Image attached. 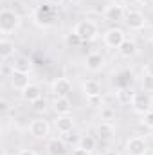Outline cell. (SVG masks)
Here are the masks:
<instances>
[{
  "label": "cell",
  "mask_w": 153,
  "mask_h": 155,
  "mask_svg": "<svg viewBox=\"0 0 153 155\" xmlns=\"http://www.w3.org/2000/svg\"><path fill=\"white\" fill-rule=\"evenodd\" d=\"M139 4H142V5H148V4H151L153 0H137Z\"/></svg>",
  "instance_id": "cell-34"
},
{
  "label": "cell",
  "mask_w": 153,
  "mask_h": 155,
  "mask_svg": "<svg viewBox=\"0 0 153 155\" xmlns=\"http://www.w3.org/2000/svg\"><path fill=\"white\" fill-rule=\"evenodd\" d=\"M0 108H2V112H5V110L9 108V107H7V101H5V99H2V101H0Z\"/></svg>",
  "instance_id": "cell-33"
},
{
  "label": "cell",
  "mask_w": 153,
  "mask_h": 155,
  "mask_svg": "<svg viewBox=\"0 0 153 155\" xmlns=\"http://www.w3.org/2000/svg\"><path fill=\"white\" fill-rule=\"evenodd\" d=\"M50 108L56 116H69L72 112V103L69 97H54L50 103Z\"/></svg>",
  "instance_id": "cell-14"
},
{
  "label": "cell",
  "mask_w": 153,
  "mask_h": 155,
  "mask_svg": "<svg viewBox=\"0 0 153 155\" xmlns=\"http://www.w3.org/2000/svg\"><path fill=\"white\" fill-rule=\"evenodd\" d=\"M70 92H72V83L69 78H56L50 83V94L54 97H69Z\"/></svg>",
  "instance_id": "cell-6"
},
{
  "label": "cell",
  "mask_w": 153,
  "mask_h": 155,
  "mask_svg": "<svg viewBox=\"0 0 153 155\" xmlns=\"http://www.w3.org/2000/svg\"><path fill=\"white\" fill-rule=\"evenodd\" d=\"M49 132H50V126L43 117H38V119L31 121V124H29V134L34 139H47Z\"/></svg>",
  "instance_id": "cell-9"
},
{
  "label": "cell",
  "mask_w": 153,
  "mask_h": 155,
  "mask_svg": "<svg viewBox=\"0 0 153 155\" xmlns=\"http://www.w3.org/2000/svg\"><path fill=\"white\" fill-rule=\"evenodd\" d=\"M96 135H97V139H99L101 143H110V141H114V137H115L114 124L101 121V123L97 124V128H96Z\"/></svg>",
  "instance_id": "cell-13"
},
{
  "label": "cell",
  "mask_w": 153,
  "mask_h": 155,
  "mask_svg": "<svg viewBox=\"0 0 153 155\" xmlns=\"http://www.w3.org/2000/svg\"><path fill=\"white\" fill-rule=\"evenodd\" d=\"M132 108H133V112H137V114H146V112H150L153 110V99L151 96L148 94V92H133V96H132Z\"/></svg>",
  "instance_id": "cell-3"
},
{
  "label": "cell",
  "mask_w": 153,
  "mask_h": 155,
  "mask_svg": "<svg viewBox=\"0 0 153 155\" xmlns=\"http://www.w3.org/2000/svg\"><path fill=\"white\" fill-rule=\"evenodd\" d=\"M106 155H119V153H117L115 150H110V152H108V153H106Z\"/></svg>",
  "instance_id": "cell-36"
},
{
  "label": "cell",
  "mask_w": 153,
  "mask_h": 155,
  "mask_svg": "<svg viewBox=\"0 0 153 155\" xmlns=\"http://www.w3.org/2000/svg\"><path fill=\"white\" fill-rule=\"evenodd\" d=\"M96 144H97V141H96L94 135H81V137H79V148L86 150L88 153H90L92 150H96Z\"/></svg>",
  "instance_id": "cell-22"
},
{
  "label": "cell",
  "mask_w": 153,
  "mask_h": 155,
  "mask_svg": "<svg viewBox=\"0 0 153 155\" xmlns=\"http://www.w3.org/2000/svg\"><path fill=\"white\" fill-rule=\"evenodd\" d=\"M115 108L112 107H101V110H99V117H101V121H105V123H112L115 119Z\"/></svg>",
  "instance_id": "cell-23"
},
{
  "label": "cell",
  "mask_w": 153,
  "mask_h": 155,
  "mask_svg": "<svg viewBox=\"0 0 153 155\" xmlns=\"http://www.w3.org/2000/svg\"><path fill=\"white\" fill-rule=\"evenodd\" d=\"M141 124L146 126V128H150V130H153V110H150V112H146V114L141 116Z\"/></svg>",
  "instance_id": "cell-25"
},
{
  "label": "cell",
  "mask_w": 153,
  "mask_h": 155,
  "mask_svg": "<svg viewBox=\"0 0 153 155\" xmlns=\"http://www.w3.org/2000/svg\"><path fill=\"white\" fill-rule=\"evenodd\" d=\"M45 152H47V155H67V144H65L63 139L52 137V139L47 141Z\"/></svg>",
  "instance_id": "cell-15"
},
{
  "label": "cell",
  "mask_w": 153,
  "mask_h": 155,
  "mask_svg": "<svg viewBox=\"0 0 153 155\" xmlns=\"http://www.w3.org/2000/svg\"><path fill=\"white\" fill-rule=\"evenodd\" d=\"M63 2H65V0H47V4H49V5H54V7H56V5H61Z\"/></svg>",
  "instance_id": "cell-31"
},
{
  "label": "cell",
  "mask_w": 153,
  "mask_h": 155,
  "mask_svg": "<svg viewBox=\"0 0 153 155\" xmlns=\"http://www.w3.org/2000/svg\"><path fill=\"white\" fill-rule=\"evenodd\" d=\"M33 108H34V112H45V110H47V103H45V99L40 97L38 101H34V103H33Z\"/></svg>",
  "instance_id": "cell-28"
},
{
  "label": "cell",
  "mask_w": 153,
  "mask_h": 155,
  "mask_svg": "<svg viewBox=\"0 0 153 155\" xmlns=\"http://www.w3.org/2000/svg\"><path fill=\"white\" fill-rule=\"evenodd\" d=\"M81 90H83V94H85L90 101H92V99H97V97L101 96V85H99V81H96V79H86V81H83Z\"/></svg>",
  "instance_id": "cell-18"
},
{
  "label": "cell",
  "mask_w": 153,
  "mask_h": 155,
  "mask_svg": "<svg viewBox=\"0 0 153 155\" xmlns=\"http://www.w3.org/2000/svg\"><path fill=\"white\" fill-rule=\"evenodd\" d=\"M74 126H76V121H74V117L70 116V114H69V116H58L56 121H54V128H56V132L61 134V135L70 134V132L74 130Z\"/></svg>",
  "instance_id": "cell-12"
},
{
  "label": "cell",
  "mask_w": 153,
  "mask_h": 155,
  "mask_svg": "<svg viewBox=\"0 0 153 155\" xmlns=\"http://www.w3.org/2000/svg\"><path fill=\"white\" fill-rule=\"evenodd\" d=\"M150 41H151V45H153V35H151V38H150Z\"/></svg>",
  "instance_id": "cell-37"
},
{
  "label": "cell",
  "mask_w": 153,
  "mask_h": 155,
  "mask_svg": "<svg viewBox=\"0 0 153 155\" xmlns=\"http://www.w3.org/2000/svg\"><path fill=\"white\" fill-rule=\"evenodd\" d=\"M13 69L15 71H22V72H29L33 69V61L27 58V56H18L15 61H13Z\"/></svg>",
  "instance_id": "cell-21"
},
{
  "label": "cell",
  "mask_w": 153,
  "mask_h": 155,
  "mask_svg": "<svg viewBox=\"0 0 153 155\" xmlns=\"http://www.w3.org/2000/svg\"><path fill=\"white\" fill-rule=\"evenodd\" d=\"M70 155H88V152H86V150H83V148H79V146H77L76 150H74V152H72V153Z\"/></svg>",
  "instance_id": "cell-30"
},
{
  "label": "cell",
  "mask_w": 153,
  "mask_h": 155,
  "mask_svg": "<svg viewBox=\"0 0 153 155\" xmlns=\"http://www.w3.org/2000/svg\"><path fill=\"white\" fill-rule=\"evenodd\" d=\"M126 40L124 36V31L119 29V27H110L103 33V43L110 49H119V45Z\"/></svg>",
  "instance_id": "cell-5"
},
{
  "label": "cell",
  "mask_w": 153,
  "mask_h": 155,
  "mask_svg": "<svg viewBox=\"0 0 153 155\" xmlns=\"http://www.w3.org/2000/svg\"><path fill=\"white\" fill-rule=\"evenodd\" d=\"M117 52H119V56H121V58L130 60V58H133V56L139 52V45H137V41H135V40L126 38L122 43H121V45H119Z\"/></svg>",
  "instance_id": "cell-16"
},
{
  "label": "cell",
  "mask_w": 153,
  "mask_h": 155,
  "mask_svg": "<svg viewBox=\"0 0 153 155\" xmlns=\"http://www.w3.org/2000/svg\"><path fill=\"white\" fill-rule=\"evenodd\" d=\"M124 16H126V11L121 4H110L105 9V20L108 22H121L124 20Z\"/></svg>",
  "instance_id": "cell-17"
},
{
  "label": "cell",
  "mask_w": 153,
  "mask_h": 155,
  "mask_svg": "<svg viewBox=\"0 0 153 155\" xmlns=\"http://www.w3.org/2000/svg\"><path fill=\"white\" fill-rule=\"evenodd\" d=\"M72 31H74L83 41H90V40L97 38V35H99V27H97V24L92 22V20H81V22H77Z\"/></svg>",
  "instance_id": "cell-2"
},
{
  "label": "cell",
  "mask_w": 153,
  "mask_h": 155,
  "mask_svg": "<svg viewBox=\"0 0 153 155\" xmlns=\"http://www.w3.org/2000/svg\"><path fill=\"white\" fill-rule=\"evenodd\" d=\"M22 24V16L13 9H2L0 11V33L11 35L15 33Z\"/></svg>",
  "instance_id": "cell-1"
},
{
  "label": "cell",
  "mask_w": 153,
  "mask_h": 155,
  "mask_svg": "<svg viewBox=\"0 0 153 155\" xmlns=\"http://www.w3.org/2000/svg\"><path fill=\"white\" fill-rule=\"evenodd\" d=\"M141 85H142V90H144V92L151 94V92H153V76L144 74V78L141 79Z\"/></svg>",
  "instance_id": "cell-24"
},
{
  "label": "cell",
  "mask_w": 153,
  "mask_h": 155,
  "mask_svg": "<svg viewBox=\"0 0 153 155\" xmlns=\"http://www.w3.org/2000/svg\"><path fill=\"white\" fill-rule=\"evenodd\" d=\"M15 41H11V40L7 38H2L0 40V58H2V61H7V60H11L13 56H15Z\"/></svg>",
  "instance_id": "cell-20"
},
{
  "label": "cell",
  "mask_w": 153,
  "mask_h": 155,
  "mask_svg": "<svg viewBox=\"0 0 153 155\" xmlns=\"http://www.w3.org/2000/svg\"><path fill=\"white\" fill-rule=\"evenodd\" d=\"M144 74L153 76V60H151V61H148V63L144 65Z\"/></svg>",
  "instance_id": "cell-29"
},
{
  "label": "cell",
  "mask_w": 153,
  "mask_h": 155,
  "mask_svg": "<svg viewBox=\"0 0 153 155\" xmlns=\"http://www.w3.org/2000/svg\"><path fill=\"white\" fill-rule=\"evenodd\" d=\"M9 83H11V87L15 88V90H18V92H22L31 81H29V72H22V71H15L13 69V72L9 74Z\"/></svg>",
  "instance_id": "cell-10"
},
{
  "label": "cell",
  "mask_w": 153,
  "mask_h": 155,
  "mask_svg": "<svg viewBox=\"0 0 153 155\" xmlns=\"http://www.w3.org/2000/svg\"><path fill=\"white\" fill-rule=\"evenodd\" d=\"M56 20V13H54V5H40L34 11V22L40 27H49L52 25Z\"/></svg>",
  "instance_id": "cell-4"
},
{
  "label": "cell",
  "mask_w": 153,
  "mask_h": 155,
  "mask_svg": "<svg viewBox=\"0 0 153 155\" xmlns=\"http://www.w3.org/2000/svg\"><path fill=\"white\" fill-rule=\"evenodd\" d=\"M65 43H67V45H72V47H76V45H79V43H83V40L79 38L74 31H70V33L65 36Z\"/></svg>",
  "instance_id": "cell-26"
},
{
  "label": "cell",
  "mask_w": 153,
  "mask_h": 155,
  "mask_svg": "<svg viewBox=\"0 0 153 155\" xmlns=\"http://www.w3.org/2000/svg\"><path fill=\"white\" fill-rule=\"evenodd\" d=\"M105 65H106V60H105V56L99 54V52H90V54L85 58V67H86V71H90V72H99Z\"/></svg>",
  "instance_id": "cell-11"
},
{
  "label": "cell",
  "mask_w": 153,
  "mask_h": 155,
  "mask_svg": "<svg viewBox=\"0 0 153 155\" xmlns=\"http://www.w3.org/2000/svg\"><path fill=\"white\" fill-rule=\"evenodd\" d=\"M22 97H24V101H27V103H34V101H38L40 97H41V87L36 85V83H29L24 90H22Z\"/></svg>",
  "instance_id": "cell-19"
},
{
  "label": "cell",
  "mask_w": 153,
  "mask_h": 155,
  "mask_svg": "<svg viewBox=\"0 0 153 155\" xmlns=\"http://www.w3.org/2000/svg\"><path fill=\"white\" fill-rule=\"evenodd\" d=\"M124 22H126V25L132 31H141L146 25V16L141 11H137V9H130V11H126Z\"/></svg>",
  "instance_id": "cell-8"
},
{
  "label": "cell",
  "mask_w": 153,
  "mask_h": 155,
  "mask_svg": "<svg viewBox=\"0 0 153 155\" xmlns=\"http://www.w3.org/2000/svg\"><path fill=\"white\" fill-rule=\"evenodd\" d=\"M126 153L128 155H146L148 153V143L144 137H130L126 141Z\"/></svg>",
  "instance_id": "cell-7"
},
{
  "label": "cell",
  "mask_w": 153,
  "mask_h": 155,
  "mask_svg": "<svg viewBox=\"0 0 153 155\" xmlns=\"http://www.w3.org/2000/svg\"><path fill=\"white\" fill-rule=\"evenodd\" d=\"M18 155H36V152L34 150H20Z\"/></svg>",
  "instance_id": "cell-32"
},
{
  "label": "cell",
  "mask_w": 153,
  "mask_h": 155,
  "mask_svg": "<svg viewBox=\"0 0 153 155\" xmlns=\"http://www.w3.org/2000/svg\"><path fill=\"white\" fill-rule=\"evenodd\" d=\"M69 2H70V4H72V5H77V4H81V2H83V0H69Z\"/></svg>",
  "instance_id": "cell-35"
},
{
  "label": "cell",
  "mask_w": 153,
  "mask_h": 155,
  "mask_svg": "<svg viewBox=\"0 0 153 155\" xmlns=\"http://www.w3.org/2000/svg\"><path fill=\"white\" fill-rule=\"evenodd\" d=\"M117 96H119V101H121V103H132V96H133V92L119 90V92H117Z\"/></svg>",
  "instance_id": "cell-27"
}]
</instances>
